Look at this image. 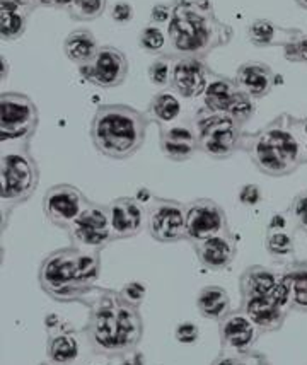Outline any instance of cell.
Segmentation results:
<instances>
[{
  "mask_svg": "<svg viewBox=\"0 0 307 365\" xmlns=\"http://www.w3.org/2000/svg\"><path fill=\"white\" fill-rule=\"evenodd\" d=\"M280 273L271 270V268L263 267V264H253L248 267L239 277V295L241 299L259 297V295H268L274 290L279 282Z\"/></svg>",
  "mask_w": 307,
  "mask_h": 365,
  "instance_id": "23",
  "label": "cell"
},
{
  "mask_svg": "<svg viewBox=\"0 0 307 365\" xmlns=\"http://www.w3.org/2000/svg\"><path fill=\"white\" fill-rule=\"evenodd\" d=\"M175 338L183 345H193L200 340V328L193 321H183L175 328Z\"/></svg>",
  "mask_w": 307,
  "mask_h": 365,
  "instance_id": "39",
  "label": "cell"
},
{
  "mask_svg": "<svg viewBox=\"0 0 307 365\" xmlns=\"http://www.w3.org/2000/svg\"><path fill=\"white\" fill-rule=\"evenodd\" d=\"M118 292L128 304H132V306L135 307H140L147 297V287L142 284V282L132 280V282H127V284H123Z\"/></svg>",
  "mask_w": 307,
  "mask_h": 365,
  "instance_id": "37",
  "label": "cell"
},
{
  "mask_svg": "<svg viewBox=\"0 0 307 365\" xmlns=\"http://www.w3.org/2000/svg\"><path fill=\"white\" fill-rule=\"evenodd\" d=\"M287 214L291 217L293 227L307 234V190L293 197Z\"/></svg>",
  "mask_w": 307,
  "mask_h": 365,
  "instance_id": "35",
  "label": "cell"
},
{
  "mask_svg": "<svg viewBox=\"0 0 307 365\" xmlns=\"http://www.w3.org/2000/svg\"><path fill=\"white\" fill-rule=\"evenodd\" d=\"M293 227L285 229H266L265 250L275 259L288 258L296 253V236Z\"/></svg>",
  "mask_w": 307,
  "mask_h": 365,
  "instance_id": "30",
  "label": "cell"
},
{
  "mask_svg": "<svg viewBox=\"0 0 307 365\" xmlns=\"http://www.w3.org/2000/svg\"><path fill=\"white\" fill-rule=\"evenodd\" d=\"M304 163L307 164V137H306V140H304Z\"/></svg>",
  "mask_w": 307,
  "mask_h": 365,
  "instance_id": "48",
  "label": "cell"
},
{
  "mask_svg": "<svg viewBox=\"0 0 307 365\" xmlns=\"http://www.w3.org/2000/svg\"><path fill=\"white\" fill-rule=\"evenodd\" d=\"M111 19L115 21V23H120V24H125V23H130V21L133 19V7L132 4L125 2H116L113 7H111Z\"/></svg>",
  "mask_w": 307,
  "mask_h": 365,
  "instance_id": "42",
  "label": "cell"
},
{
  "mask_svg": "<svg viewBox=\"0 0 307 365\" xmlns=\"http://www.w3.org/2000/svg\"><path fill=\"white\" fill-rule=\"evenodd\" d=\"M67 232L73 246L82 247V250L103 251L111 242H115L110 207L98 202H89Z\"/></svg>",
  "mask_w": 307,
  "mask_h": 365,
  "instance_id": "10",
  "label": "cell"
},
{
  "mask_svg": "<svg viewBox=\"0 0 307 365\" xmlns=\"http://www.w3.org/2000/svg\"><path fill=\"white\" fill-rule=\"evenodd\" d=\"M237 200H239L241 205L244 207H256L261 203L263 191L258 185H254V182H248V185L241 186L239 193H237Z\"/></svg>",
  "mask_w": 307,
  "mask_h": 365,
  "instance_id": "40",
  "label": "cell"
},
{
  "mask_svg": "<svg viewBox=\"0 0 307 365\" xmlns=\"http://www.w3.org/2000/svg\"><path fill=\"white\" fill-rule=\"evenodd\" d=\"M108 0H76L68 9V16L76 21H94L105 14Z\"/></svg>",
  "mask_w": 307,
  "mask_h": 365,
  "instance_id": "33",
  "label": "cell"
},
{
  "mask_svg": "<svg viewBox=\"0 0 307 365\" xmlns=\"http://www.w3.org/2000/svg\"><path fill=\"white\" fill-rule=\"evenodd\" d=\"M181 101L178 96L170 91H162L157 93L150 99L149 108H147V115L150 121L157 123V127H167V125L176 123V120L181 115Z\"/></svg>",
  "mask_w": 307,
  "mask_h": 365,
  "instance_id": "28",
  "label": "cell"
},
{
  "mask_svg": "<svg viewBox=\"0 0 307 365\" xmlns=\"http://www.w3.org/2000/svg\"><path fill=\"white\" fill-rule=\"evenodd\" d=\"M147 224L145 229L154 241L161 245L186 241L184 203L172 198H161L152 195L145 203Z\"/></svg>",
  "mask_w": 307,
  "mask_h": 365,
  "instance_id": "9",
  "label": "cell"
},
{
  "mask_svg": "<svg viewBox=\"0 0 307 365\" xmlns=\"http://www.w3.org/2000/svg\"><path fill=\"white\" fill-rule=\"evenodd\" d=\"M46 357L50 365H76L80 355V343L72 326L57 314L46 316Z\"/></svg>",
  "mask_w": 307,
  "mask_h": 365,
  "instance_id": "16",
  "label": "cell"
},
{
  "mask_svg": "<svg viewBox=\"0 0 307 365\" xmlns=\"http://www.w3.org/2000/svg\"><path fill=\"white\" fill-rule=\"evenodd\" d=\"M192 125L198 138V150L209 158L224 160L243 150L244 127L226 113L210 111L203 106L197 111Z\"/></svg>",
  "mask_w": 307,
  "mask_h": 365,
  "instance_id": "7",
  "label": "cell"
},
{
  "mask_svg": "<svg viewBox=\"0 0 307 365\" xmlns=\"http://www.w3.org/2000/svg\"><path fill=\"white\" fill-rule=\"evenodd\" d=\"M176 56L171 53H164L154 60L152 63L149 65V71H147V76H149V81L152 82L157 88H167L171 84V76H172V67H175Z\"/></svg>",
  "mask_w": 307,
  "mask_h": 365,
  "instance_id": "32",
  "label": "cell"
},
{
  "mask_svg": "<svg viewBox=\"0 0 307 365\" xmlns=\"http://www.w3.org/2000/svg\"><path fill=\"white\" fill-rule=\"evenodd\" d=\"M239 309L244 312L253 324L259 329V333H275L283 328L288 311L279 306L270 295H259V297L241 299Z\"/></svg>",
  "mask_w": 307,
  "mask_h": 365,
  "instance_id": "20",
  "label": "cell"
},
{
  "mask_svg": "<svg viewBox=\"0 0 307 365\" xmlns=\"http://www.w3.org/2000/svg\"><path fill=\"white\" fill-rule=\"evenodd\" d=\"M31 9L16 0H0V36L4 41H14L26 33Z\"/></svg>",
  "mask_w": 307,
  "mask_h": 365,
  "instance_id": "25",
  "label": "cell"
},
{
  "mask_svg": "<svg viewBox=\"0 0 307 365\" xmlns=\"http://www.w3.org/2000/svg\"><path fill=\"white\" fill-rule=\"evenodd\" d=\"M88 365H99V364H88Z\"/></svg>",
  "mask_w": 307,
  "mask_h": 365,
  "instance_id": "49",
  "label": "cell"
},
{
  "mask_svg": "<svg viewBox=\"0 0 307 365\" xmlns=\"http://www.w3.org/2000/svg\"><path fill=\"white\" fill-rule=\"evenodd\" d=\"M198 263L210 272L226 270L234 262L237 255V241L231 229L217 236L193 245Z\"/></svg>",
  "mask_w": 307,
  "mask_h": 365,
  "instance_id": "18",
  "label": "cell"
},
{
  "mask_svg": "<svg viewBox=\"0 0 307 365\" xmlns=\"http://www.w3.org/2000/svg\"><path fill=\"white\" fill-rule=\"evenodd\" d=\"M234 81L241 91H244L254 101L266 98L276 86V73L268 63L244 62L236 71Z\"/></svg>",
  "mask_w": 307,
  "mask_h": 365,
  "instance_id": "21",
  "label": "cell"
},
{
  "mask_svg": "<svg viewBox=\"0 0 307 365\" xmlns=\"http://www.w3.org/2000/svg\"><path fill=\"white\" fill-rule=\"evenodd\" d=\"M99 43L89 29H76V31L68 33V36L63 41V53L72 63L77 67L88 65L93 62L99 50Z\"/></svg>",
  "mask_w": 307,
  "mask_h": 365,
  "instance_id": "26",
  "label": "cell"
},
{
  "mask_svg": "<svg viewBox=\"0 0 307 365\" xmlns=\"http://www.w3.org/2000/svg\"><path fill=\"white\" fill-rule=\"evenodd\" d=\"M297 6H301L302 9H307V0H296Z\"/></svg>",
  "mask_w": 307,
  "mask_h": 365,
  "instance_id": "47",
  "label": "cell"
},
{
  "mask_svg": "<svg viewBox=\"0 0 307 365\" xmlns=\"http://www.w3.org/2000/svg\"><path fill=\"white\" fill-rule=\"evenodd\" d=\"M120 360H122V365H145V355L140 350L130 351Z\"/></svg>",
  "mask_w": 307,
  "mask_h": 365,
  "instance_id": "43",
  "label": "cell"
},
{
  "mask_svg": "<svg viewBox=\"0 0 307 365\" xmlns=\"http://www.w3.org/2000/svg\"><path fill=\"white\" fill-rule=\"evenodd\" d=\"M73 2H76V0H43L41 7H53V9H63V11H68Z\"/></svg>",
  "mask_w": 307,
  "mask_h": 365,
  "instance_id": "44",
  "label": "cell"
},
{
  "mask_svg": "<svg viewBox=\"0 0 307 365\" xmlns=\"http://www.w3.org/2000/svg\"><path fill=\"white\" fill-rule=\"evenodd\" d=\"M184 222L186 241H189L192 245L229 230L226 210L210 198H197L186 203Z\"/></svg>",
  "mask_w": 307,
  "mask_h": 365,
  "instance_id": "11",
  "label": "cell"
},
{
  "mask_svg": "<svg viewBox=\"0 0 307 365\" xmlns=\"http://www.w3.org/2000/svg\"><path fill=\"white\" fill-rule=\"evenodd\" d=\"M150 123L147 113L128 104H103L90 121V142L105 158L127 160L144 147Z\"/></svg>",
  "mask_w": 307,
  "mask_h": 365,
  "instance_id": "5",
  "label": "cell"
},
{
  "mask_svg": "<svg viewBox=\"0 0 307 365\" xmlns=\"http://www.w3.org/2000/svg\"><path fill=\"white\" fill-rule=\"evenodd\" d=\"M239 93L241 88L234 79L212 73L205 93H203V106L210 111L226 113Z\"/></svg>",
  "mask_w": 307,
  "mask_h": 365,
  "instance_id": "24",
  "label": "cell"
},
{
  "mask_svg": "<svg viewBox=\"0 0 307 365\" xmlns=\"http://www.w3.org/2000/svg\"><path fill=\"white\" fill-rule=\"evenodd\" d=\"M212 73L214 72L205 60L194 56H176L170 88L179 98L194 99L205 93Z\"/></svg>",
  "mask_w": 307,
  "mask_h": 365,
  "instance_id": "15",
  "label": "cell"
},
{
  "mask_svg": "<svg viewBox=\"0 0 307 365\" xmlns=\"http://www.w3.org/2000/svg\"><path fill=\"white\" fill-rule=\"evenodd\" d=\"M79 72L89 84L101 89H113L127 81L130 63L122 50L111 45H103L99 46L93 62L82 65Z\"/></svg>",
  "mask_w": 307,
  "mask_h": 365,
  "instance_id": "12",
  "label": "cell"
},
{
  "mask_svg": "<svg viewBox=\"0 0 307 365\" xmlns=\"http://www.w3.org/2000/svg\"><path fill=\"white\" fill-rule=\"evenodd\" d=\"M40 186V166L31 154V143L2 145L0 155V205L2 229L12 210L24 205Z\"/></svg>",
  "mask_w": 307,
  "mask_h": 365,
  "instance_id": "6",
  "label": "cell"
},
{
  "mask_svg": "<svg viewBox=\"0 0 307 365\" xmlns=\"http://www.w3.org/2000/svg\"><path fill=\"white\" fill-rule=\"evenodd\" d=\"M171 7L166 26L167 53L205 60L214 50L227 46L234 36V29L219 19L210 0H172Z\"/></svg>",
  "mask_w": 307,
  "mask_h": 365,
  "instance_id": "2",
  "label": "cell"
},
{
  "mask_svg": "<svg viewBox=\"0 0 307 365\" xmlns=\"http://www.w3.org/2000/svg\"><path fill=\"white\" fill-rule=\"evenodd\" d=\"M171 4H155L152 11H150V24L161 26V28L167 26L171 19Z\"/></svg>",
  "mask_w": 307,
  "mask_h": 365,
  "instance_id": "41",
  "label": "cell"
},
{
  "mask_svg": "<svg viewBox=\"0 0 307 365\" xmlns=\"http://www.w3.org/2000/svg\"><path fill=\"white\" fill-rule=\"evenodd\" d=\"M115 241L135 237L147 224L145 205L137 197H120L108 203Z\"/></svg>",
  "mask_w": 307,
  "mask_h": 365,
  "instance_id": "17",
  "label": "cell"
},
{
  "mask_svg": "<svg viewBox=\"0 0 307 365\" xmlns=\"http://www.w3.org/2000/svg\"><path fill=\"white\" fill-rule=\"evenodd\" d=\"M138 45L150 55H164L166 53V48L170 46L167 31H164L161 26H145L140 34H138Z\"/></svg>",
  "mask_w": 307,
  "mask_h": 365,
  "instance_id": "31",
  "label": "cell"
},
{
  "mask_svg": "<svg viewBox=\"0 0 307 365\" xmlns=\"http://www.w3.org/2000/svg\"><path fill=\"white\" fill-rule=\"evenodd\" d=\"M210 365H268V362L261 354H256L254 350L244 355L222 351Z\"/></svg>",
  "mask_w": 307,
  "mask_h": 365,
  "instance_id": "36",
  "label": "cell"
},
{
  "mask_svg": "<svg viewBox=\"0 0 307 365\" xmlns=\"http://www.w3.org/2000/svg\"><path fill=\"white\" fill-rule=\"evenodd\" d=\"M80 304L88 307V321L82 333L94 355L122 359L137 350L145 329L140 307L128 304L118 290L99 287Z\"/></svg>",
  "mask_w": 307,
  "mask_h": 365,
  "instance_id": "1",
  "label": "cell"
},
{
  "mask_svg": "<svg viewBox=\"0 0 307 365\" xmlns=\"http://www.w3.org/2000/svg\"><path fill=\"white\" fill-rule=\"evenodd\" d=\"M101 275V251L77 246L60 247L43 258L38 268L41 290L57 302H82L96 289Z\"/></svg>",
  "mask_w": 307,
  "mask_h": 365,
  "instance_id": "4",
  "label": "cell"
},
{
  "mask_svg": "<svg viewBox=\"0 0 307 365\" xmlns=\"http://www.w3.org/2000/svg\"><path fill=\"white\" fill-rule=\"evenodd\" d=\"M301 125H302V132H304V135L307 137V116L301 118Z\"/></svg>",
  "mask_w": 307,
  "mask_h": 365,
  "instance_id": "46",
  "label": "cell"
},
{
  "mask_svg": "<svg viewBox=\"0 0 307 365\" xmlns=\"http://www.w3.org/2000/svg\"><path fill=\"white\" fill-rule=\"evenodd\" d=\"M159 147L172 163H184L198 152V138L193 125L172 123L159 127Z\"/></svg>",
  "mask_w": 307,
  "mask_h": 365,
  "instance_id": "19",
  "label": "cell"
},
{
  "mask_svg": "<svg viewBox=\"0 0 307 365\" xmlns=\"http://www.w3.org/2000/svg\"><path fill=\"white\" fill-rule=\"evenodd\" d=\"M283 55L288 62L307 65V34L302 33L297 40L283 46Z\"/></svg>",
  "mask_w": 307,
  "mask_h": 365,
  "instance_id": "38",
  "label": "cell"
},
{
  "mask_svg": "<svg viewBox=\"0 0 307 365\" xmlns=\"http://www.w3.org/2000/svg\"><path fill=\"white\" fill-rule=\"evenodd\" d=\"M302 34L297 28H283L270 19H256L248 26V40L258 48L287 46Z\"/></svg>",
  "mask_w": 307,
  "mask_h": 365,
  "instance_id": "22",
  "label": "cell"
},
{
  "mask_svg": "<svg viewBox=\"0 0 307 365\" xmlns=\"http://www.w3.org/2000/svg\"><path fill=\"white\" fill-rule=\"evenodd\" d=\"M304 140L301 118L282 113L254 133H246L243 150L263 175L291 176L304 166Z\"/></svg>",
  "mask_w": 307,
  "mask_h": 365,
  "instance_id": "3",
  "label": "cell"
},
{
  "mask_svg": "<svg viewBox=\"0 0 307 365\" xmlns=\"http://www.w3.org/2000/svg\"><path fill=\"white\" fill-rule=\"evenodd\" d=\"M89 202L90 200L77 186L60 182V185H53L46 190L45 197H43V212L50 224L58 229L68 230Z\"/></svg>",
  "mask_w": 307,
  "mask_h": 365,
  "instance_id": "13",
  "label": "cell"
},
{
  "mask_svg": "<svg viewBox=\"0 0 307 365\" xmlns=\"http://www.w3.org/2000/svg\"><path fill=\"white\" fill-rule=\"evenodd\" d=\"M17 4H21V6L31 9V11H34L36 7H41V2L43 0H16Z\"/></svg>",
  "mask_w": 307,
  "mask_h": 365,
  "instance_id": "45",
  "label": "cell"
},
{
  "mask_svg": "<svg viewBox=\"0 0 307 365\" xmlns=\"http://www.w3.org/2000/svg\"><path fill=\"white\" fill-rule=\"evenodd\" d=\"M40 125V111L36 103L23 93H2L0 96V142L31 143Z\"/></svg>",
  "mask_w": 307,
  "mask_h": 365,
  "instance_id": "8",
  "label": "cell"
},
{
  "mask_svg": "<svg viewBox=\"0 0 307 365\" xmlns=\"http://www.w3.org/2000/svg\"><path fill=\"white\" fill-rule=\"evenodd\" d=\"M283 272L292 284V309L307 314V259L288 263Z\"/></svg>",
  "mask_w": 307,
  "mask_h": 365,
  "instance_id": "29",
  "label": "cell"
},
{
  "mask_svg": "<svg viewBox=\"0 0 307 365\" xmlns=\"http://www.w3.org/2000/svg\"><path fill=\"white\" fill-rule=\"evenodd\" d=\"M197 309L205 319L219 321L231 311V297L220 285H207L197 295Z\"/></svg>",
  "mask_w": 307,
  "mask_h": 365,
  "instance_id": "27",
  "label": "cell"
},
{
  "mask_svg": "<svg viewBox=\"0 0 307 365\" xmlns=\"http://www.w3.org/2000/svg\"><path fill=\"white\" fill-rule=\"evenodd\" d=\"M254 113H256V104H254V99L249 98L244 91H241L239 94L236 96V99L232 101L226 115L231 116L232 120L237 121L241 127H244L246 123H249V120L253 118Z\"/></svg>",
  "mask_w": 307,
  "mask_h": 365,
  "instance_id": "34",
  "label": "cell"
},
{
  "mask_svg": "<svg viewBox=\"0 0 307 365\" xmlns=\"http://www.w3.org/2000/svg\"><path fill=\"white\" fill-rule=\"evenodd\" d=\"M259 329L241 309H231L219 321V336L222 351L251 354L259 338Z\"/></svg>",
  "mask_w": 307,
  "mask_h": 365,
  "instance_id": "14",
  "label": "cell"
}]
</instances>
